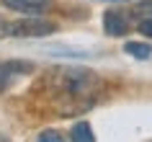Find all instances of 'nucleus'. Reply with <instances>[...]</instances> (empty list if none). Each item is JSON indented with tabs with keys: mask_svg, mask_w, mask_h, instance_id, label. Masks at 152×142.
I'll list each match as a JSON object with an SVG mask.
<instances>
[{
	"mask_svg": "<svg viewBox=\"0 0 152 142\" xmlns=\"http://www.w3.org/2000/svg\"><path fill=\"white\" fill-rule=\"evenodd\" d=\"M139 21H144V18H152V0H144V3H139L134 10H132Z\"/></svg>",
	"mask_w": 152,
	"mask_h": 142,
	"instance_id": "8",
	"label": "nucleus"
},
{
	"mask_svg": "<svg viewBox=\"0 0 152 142\" xmlns=\"http://www.w3.org/2000/svg\"><path fill=\"white\" fill-rule=\"evenodd\" d=\"M70 142H96V134H93V127L88 121H77L70 132Z\"/></svg>",
	"mask_w": 152,
	"mask_h": 142,
	"instance_id": "6",
	"label": "nucleus"
},
{
	"mask_svg": "<svg viewBox=\"0 0 152 142\" xmlns=\"http://www.w3.org/2000/svg\"><path fill=\"white\" fill-rule=\"evenodd\" d=\"M103 29L108 36H124V34H129V18L121 10H106Z\"/></svg>",
	"mask_w": 152,
	"mask_h": 142,
	"instance_id": "5",
	"label": "nucleus"
},
{
	"mask_svg": "<svg viewBox=\"0 0 152 142\" xmlns=\"http://www.w3.org/2000/svg\"><path fill=\"white\" fill-rule=\"evenodd\" d=\"M8 10L16 13H26V16H41L44 10H49V0H0Z\"/></svg>",
	"mask_w": 152,
	"mask_h": 142,
	"instance_id": "4",
	"label": "nucleus"
},
{
	"mask_svg": "<svg viewBox=\"0 0 152 142\" xmlns=\"http://www.w3.org/2000/svg\"><path fill=\"white\" fill-rule=\"evenodd\" d=\"M124 52H126L129 57H134V60H150L152 57V47L144 44V41H126Z\"/></svg>",
	"mask_w": 152,
	"mask_h": 142,
	"instance_id": "7",
	"label": "nucleus"
},
{
	"mask_svg": "<svg viewBox=\"0 0 152 142\" xmlns=\"http://www.w3.org/2000/svg\"><path fill=\"white\" fill-rule=\"evenodd\" d=\"M34 65L26 60H8V62H0V93L8 90L13 85V80L23 78L26 72H31Z\"/></svg>",
	"mask_w": 152,
	"mask_h": 142,
	"instance_id": "3",
	"label": "nucleus"
},
{
	"mask_svg": "<svg viewBox=\"0 0 152 142\" xmlns=\"http://www.w3.org/2000/svg\"><path fill=\"white\" fill-rule=\"evenodd\" d=\"M139 31H142L144 36H150V39H152V18H144V21H139Z\"/></svg>",
	"mask_w": 152,
	"mask_h": 142,
	"instance_id": "10",
	"label": "nucleus"
},
{
	"mask_svg": "<svg viewBox=\"0 0 152 142\" xmlns=\"http://www.w3.org/2000/svg\"><path fill=\"white\" fill-rule=\"evenodd\" d=\"M54 85H57V98L62 103V111H77L93 101V93L101 88V80L90 70L67 67V70H57Z\"/></svg>",
	"mask_w": 152,
	"mask_h": 142,
	"instance_id": "1",
	"label": "nucleus"
},
{
	"mask_svg": "<svg viewBox=\"0 0 152 142\" xmlns=\"http://www.w3.org/2000/svg\"><path fill=\"white\" fill-rule=\"evenodd\" d=\"M54 31L57 26L44 18H21L13 24H5V29H3L5 36H16V39H39V36H49Z\"/></svg>",
	"mask_w": 152,
	"mask_h": 142,
	"instance_id": "2",
	"label": "nucleus"
},
{
	"mask_svg": "<svg viewBox=\"0 0 152 142\" xmlns=\"http://www.w3.org/2000/svg\"><path fill=\"white\" fill-rule=\"evenodd\" d=\"M39 142H64V137L57 129H44V132L39 134Z\"/></svg>",
	"mask_w": 152,
	"mask_h": 142,
	"instance_id": "9",
	"label": "nucleus"
}]
</instances>
